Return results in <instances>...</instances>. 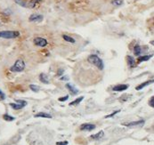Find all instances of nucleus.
Here are the masks:
<instances>
[{"mask_svg": "<svg viewBox=\"0 0 154 145\" xmlns=\"http://www.w3.org/2000/svg\"><path fill=\"white\" fill-rule=\"evenodd\" d=\"M63 72H64V70H63V69H59L58 72H57V77H61V76H62Z\"/></svg>", "mask_w": 154, "mask_h": 145, "instance_id": "nucleus-27", "label": "nucleus"}, {"mask_svg": "<svg viewBox=\"0 0 154 145\" xmlns=\"http://www.w3.org/2000/svg\"><path fill=\"white\" fill-rule=\"evenodd\" d=\"M34 44L37 46H40V47H45L47 45V40L43 38H39V37H37L34 39Z\"/></svg>", "mask_w": 154, "mask_h": 145, "instance_id": "nucleus-5", "label": "nucleus"}, {"mask_svg": "<svg viewBox=\"0 0 154 145\" xmlns=\"http://www.w3.org/2000/svg\"><path fill=\"white\" fill-rule=\"evenodd\" d=\"M83 99H84V96H80L78 98H77L76 100H74L73 102L70 103V106H75V105H77V104H79L82 101H83Z\"/></svg>", "mask_w": 154, "mask_h": 145, "instance_id": "nucleus-17", "label": "nucleus"}, {"mask_svg": "<svg viewBox=\"0 0 154 145\" xmlns=\"http://www.w3.org/2000/svg\"><path fill=\"white\" fill-rule=\"evenodd\" d=\"M103 135H104V132H103V131H100L99 133L91 135V136H90V138H91L92 140H99V139L103 138Z\"/></svg>", "mask_w": 154, "mask_h": 145, "instance_id": "nucleus-12", "label": "nucleus"}, {"mask_svg": "<svg viewBox=\"0 0 154 145\" xmlns=\"http://www.w3.org/2000/svg\"><path fill=\"white\" fill-rule=\"evenodd\" d=\"M152 83H154V79L149 80V81H146V82L142 83V84H140V85H139V86H137L136 89V90H137V91H140V90H142V89L143 88V87H147V86H149V85L152 84Z\"/></svg>", "mask_w": 154, "mask_h": 145, "instance_id": "nucleus-10", "label": "nucleus"}, {"mask_svg": "<svg viewBox=\"0 0 154 145\" xmlns=\"http://www.w3.org/2000/svg\"><path fill=\"white\" fill-rule=\"evenodd\" d=\"M62 38H63V39L65 40V41H67V42H70V43H75V42H76L74 38H71V37H70V36L62 35Z\"/></svg>", "mask_w": 154, "mask_h": 145, "instance_id": "nucleus-20", "label": "nucleus"}, {"mask_svg": "<svg viewBox=\"0 0 154 145\" xmlns=\"http://www.w3.org/2000/svg\"><path fill=\"white\" fill-rule=\"evenodd\" d=\"M120 110H116L115 112H113V113H111V114H110V115H107L106 117H105V118H109V117H113V116H115V115L117 114V113H119Z\"/></svg>", "mask_w": 154, "mask_h": 145, "instance_id": "nucleus-25", "label": "nucleus"}, {"mask_svg": "<svg viewBox=\"0 0 154 145\" xmlns=\"http://www.w3.org/2000/svg\"><path fill=\"white\" fill-rule=\"evenodd\" d=\"M3 118L5 120H6V121H14V120L15 119V117H12V116H10V115H8V114L4 115V116H3Z\"/></svg>", "mask_w": 154, "mask_h": 145, "instance_id": "nucleus-21", "label": "nucleus"}, {"mask_svg": "<svg viewBox=\"0 0 154 145\" xmlns=\"http://www.w3.org/2000/svg\"><path fill=\"white\" fill-rule=\"evenodd\" d=\"M5 94L3 93L2 90H0V100H5Z\"/></svg>", "mask_w": 154, "mask_h": 145, "instance_id": "nucleus-30", "label": "nucleus"}, {"mask_svg": "<svg viewBox=\"0 0 154 145\" xmlns=\"http://www.w3.org/2000/svg\"><path fill=\"white\" fill-rule=\"evenodd\" d=\"M60 79H61V80H64V81H67V80H69V77H68V76H63V77H60Z\"/></svg>", "mask_w": 154, "mask_h": 145, "instance_id": "nucleus-32", "label": "nucleus"}, {"mask_svg": "<svg viewBox=\"0 0 154 145\" xmlns=\"http://www.w3.org/2000/svg\"><path fill=\"white\" fill-rule=\"evenodd\" d=\"M40 2H42V0H31V1L28 3L27 7H29V8H34V7Z\"/></svg>", "mask_w": 154, "mask_h": 145, "instance_id": "nucleus-14", "label": "nucleus"}, {"mask_svg": "<svg viewBox=\"0 0 154 145\" xmlns=\"http://www.w3.org/2000/svg\"><path fill=\"white\" fill-rule=\"evenodd\" d=\"M134 53H135V55H137V56L140 55L141 53H142V48H141L140 45L136 44V46L134 47Z\"/></svg>", "mask_w": 154, "mask_h": 145, "instance_id": "nucleus-19", "label": "nucleus"}, {"mask_svg": "<svg viewBox=\"0 0 154 145\" xmlns=\"http://www.w3.org/2000/svg\"><path fill=\"white\" fill-rule=\"evenodd\" d=\"M69 99V95H65L64 97H61V98H59V101L60 102H65L67 101Z\"/></svg>", "mask_w": 154, "mask_h": 145, "instance_id": "nucleus-28", "label": "nucleus"}, {"mask_svg": "<svg viewBox=\"0 0 154 145\" xmlns=\"http://www.w3.org/2000/svg\"><path fill=\"white\" fill-rule=\"evenodd\" d=\"M87 61H88L90 63H92L93 65L95 66V67H97L100 70H103V68H104V64H103V60H102L99 56L95 55V54H91V55H89L88 58H87Z\"/></svg>", "mask_w": 154, "mask_h": 145, "instance_id": "nucleus-1", "label": "nucleus"}, {"mask_svg": "<svg viewBox=\"0 0 154 145\" xmlns=\"http://www.w3.org/2000/svg\"><path fill=\"white\" fill-rule=\"evenodd\" d=\"M3 14H6V15H10V14H12V12H11V10L10 9H5L3 11Z\"/></svg>", "mask_w": 154, "mask_h": 145, "instance_id": "nucleus-29", "label": "nucleus"}, {"mask_svg": "<svg viewBox=\"0 0 154 145\" xmlns=\"http://www.w3.org/2000/svg\"><path fill=\"white\" fill-rule=\"evenodd\" d=\"M95 128V126L93 124H83L80 126V130L82 131H92Z\"/></svg>", "mask_w": 154, "mask_h": 145, "instance_id": "nucleus-9", "label": "nucleus"}, {"mask_svg": "<svg viewBox=\"0 0 154 145\" xmlns=\"http://www.w3.org/2000/svg\"><path fill=\"white\" fill-rule=\"evenodd\" d=\"M56 145H68V142H57Z\"/></svg>", "mask_w": 154, "mask_h": 145, "instance_id": "nucleus-31", "label": "nucleus"}, {"mask_svg": "<svg viewBox=\"0 0 154 145\" xmlns=\"http://www.w3.org/2000/svg\"><path fill=\"white\" fill-rule=\"evenodd\" d=\"M29 20L31 22H40V21H43V15L38 14H33L30 16Z\"/></svg>", "mask_w": 154, "mask_h": 145, "instance_id": "nucleus-6", "label": "nucleus"}, {"mask_svg": "<svg viewBox=\"0 0 154 145\" xmlns=\"http://www.w3.org/2000/svg\"><path fill=\"white\" fill-rule=\"evenodd\" d=\"M17 103H9V105L14 109V110H21L23 107L27 105V102L22 101V100H17Z\"/></svg>", "mask_w": 154, "mask_h": 145, "instance_id": "nucleus-4", "label": "nucleus"}, {"mask_svg": "<svg viewBox=\"0 0 154 145\" xmlns=\"http://www.w3.org/2000/svg\"><path fill=\"white\" fill-rule=\"evenodd\" d=\"M124 126H127V127H136V126H142L144 125V120H138V121H133L130 123H126L123 124Z\"/></svg>", "mask_w": 154, "mask_h": 145, "instance_id": "nucleus-7", "label": "nucleus"}, {"mask_svg": "<svg viewBox=\"0 0 154 145\" xmlns=\"http://www.w3.org/2000/svg\"><path fill=\"white\" fill-rule=\"evenodd\" d=\"M20 36V32L16 30H4L0 31V38H6V39H11V38H18Z\"/></svg>", "mask_w": 154, "mask_h": 145, "instance_id": "nucleus-3", "label": "nucleus"}, {"mask_svg": "<svg viewBox=\"0 0 154 145\" xmlns=\"http://www.w3.org/2000/svg\"><path fill=\"white\" fill-rule=\"evenodd\" d=\"M30 88H31L33 92H38L40 90V87H38V86H37V85H31V86H30Z\"/></svg>", "mask_w": 154, "mask_h": 145, "instance_id": "nucleus-23", "label": "nucleus"}, {"mask_svg": "<svg viewBox=\"0 0 154 145\" xmlns=\"http://www.w3.org/2000/svg\"><path fill=\"white\" fill-rule=\"evenodd\" d=\"M128 87H129L128 85H117V86L112 87V90L115 92H122L126 90Z\"/></svg>", "mask_w": 154, "mask_h": 145, "instance_id": "nucleus-8", "label": "nucleus"}, {"mask_svg": "<svg viewBox=\"0 0 154 145\" xmlns=\"http://www.w3.org/2000/svg\"><path fill=\"white\" fill-rule=\"evenodd\" d=\"M14 1H15V3H16L17 5H21V6L27 7V5H28V4H27L24 0H14Z\"/></svg>", "mask_w": 154, "mask_h": 145, "instance_id": "nucleus-22", "label": "nucleus"}, {"mask_svg": "<svg viewBox=\"0 0 154 145\" xmlns=\"http://www.w3.org/2000/svg\"><path fill=\"white\" fill-rule=\"evenodd\" d=\"M25 69V62L23 61L22 59H18L14 65L10 68V70L13 72H21Z\"/></svg>", "mask_w": 154, "mask_h": 145, "instance_id": "nucleus-2", "label": "nucleus"}, {"mask_svg": "<svg viewBox=\"0 0 154 145\" xmlns=\"http://www.w3.org/2000/svg\"><path fill=\"white\" fill-rule=\"evenodd\" d=\"M66 88H68L72 94H77V93H78V90H77V88H75L72 85H70V84H66Z\"/></svg>", "mask_w": 154, "mask_h": 145, "instance_id": "nucleus-13", "label": "nucleus"}, {"mask_svg": "<svg viewBox=\"0 0 154 145\" xmlns=\"http://www.w3.org/2000/svg\"><path fill=\"white\" fill-rule=\"evenodd\" d=\"M126 60H127V64L129 65L130 68H134L136 66V61H135V59L132 56H127Z\"/></svg>", "mask_w": 154, "mask_h": 145, "instance_id": "nucleus-15", "label": "nucleus"}, {"mask_svg": "<svg viewBox=\"0 0 154 145\" xmlns=\"http://www.w3.org/2000/svg\"><path fill=\"white\" fill-rule=\"evenodd\" d=\"M35 117H46V118H51L52 116L48 113L46 112H39L35 115Z\"/></svg>", "mask_w": 154, "mask_h": 145, "instance_id": "nucleus-16", "label": "nucleus"}, {"mask_svg": "<svg viewBox=\"0 0 154 145\" xmlns=\"http://www.w3.org/2000/svg\"><path fill=\"white\" fill-rule=\"evenodd\" d=\"M152 44H154V41H152Z\"/></svg>", "mask_w": 154, "mask_h": 145, "instance_id": "nucleus-33", "label": "nucleus"}, {"mask_svg": "<svg viewBox=\"0 0 154 145\" xmlns=\"http://www.w3.org/2000/svg\"><path fill=\"white\" fill-rule=\"evenodd\" d=\"M39 80L46 85L49 84V77H48V76L46 74H45V73H41L39 75Z\"/></svg>", "mask_w": 154, "mask_h": 145, "instance_id": "nucleus-11", "label": "nucleus"}, {"mask_svg": "<svg viewBox=\"0 0 154 145\" xmlns=\"http://www.w3.org/2000/svg\"><path fill=\"white\" fill-rule=\"evenodd\" d=\"M152 57V54H151V55H143V56H140L139 58L137 59L138 62H142V61H148V60H150V59Z\"/></svg>", "mask_w": 154, "mask_h": 145, "instance_id": "nucleus-18", "label": "nucleus"}, {"mask_svg": "<svg viewBox=\"0 0 154 145\" xmlns=\"http://www.w3.org/2000/svg\"><path fill=\"white\" fill-rule=\"evenodd\" d=\"M149 105L151 106V107L154 108V96H152V98H151V100H150V102H149Z\"/></svg>", "mask_w": 154, "mask_h": 145, "instance_id": "nucleus-26", "label": "nucleus"}, {"mask_svg": "<svg viewBox=\"0 0 154 145\" xmlns=\"http://www.w3.org/2000/svg\"><path fill=\"white\" fill-rule=\"evenodd\" d=\"M112 5H116V6H119V5H121L123 4V0H113L112 1Z\"/></svg>", "mask_w": 154, "mask_h": 145, "instance_id": "nucleus-24", "label": "nucleus"}]
</instances>
